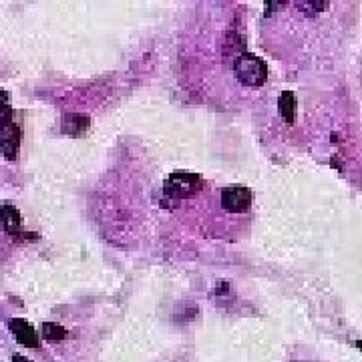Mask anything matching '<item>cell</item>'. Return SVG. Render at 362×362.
Masks as SVG:
<instances>
[{
    "label": "cell",
    "mask_w": 362,
    "mask_h": 362,
    "mask_svg": "<svg viewBox=\"0 0 362 362\" xmlns=\"http://www.w3.org/2000/svg\"><path fill=\"white\" fill-rule=\"evenodd\" d=\"M203 188V179L193 171H174L163 181V193L171 200H189Z\"/></svg>",
    "instance_id": "obj_3"
},
{
    "label": "cell",
    "mask_w": 362,
    "mask_h": 362,
    "mask_svg": "<svg viewBox=\"0 0 362 362\" xmlns=\"http://www.w3.org/2000/svg\"><path fill=\"white\" fill-rule=\"evenodd\" d=\"M13 362H30V361H28V358H25L23 354H14Z\"/></svg>",
    "instance_id": "obj_10"
},
{
    "label": "cell",
    "mask_w": 362,
    "mask_h": 362,
    "mask_svg": "<svg viewBox=\"0 0 362 362\" xmlns=\"http://www.w3.org/2000/svg\"><path fill=\"white\" fill-rule=\"evenodd\" d=\"M8 326H11V330H13V334L18 344L27 346V349H39V334H37V330L25 318H13Z\"/></svg>",
    "instance_id": "obj_6"
},
{
    "label": "cell",
    "mask_w": 362,
    "mask_h": 362,
    "mask_svg": "<svg viewBox=\"0 0 362 362\" xmlns=\"http://www.w3.org/2000/svg\"><path fill=\"white\" fill-rule=\"evenodd\" d=\"M89 125H91L89 115H83V113H65L61 121V129L68 137H83L89 131Z\"/></svg>",
    "instance_id": "obj_7"
},
{
    "label": "cell",
    "mask_w": 362,
    "mask_h": 362,
    "mask_svg": "<svg viewBox=\"0 0 362 362\" xmlns=\"http://www.w3.org/2000/svg\"><path fill=\"white\" fill-rule=\"evenodd\" d=\"M20 127L14 121L13 107H11V93L0 91V153L4 159L14 161L20 147Z\"/></svg>",
    "instance_id": "obj_1"
},
{
    "label": "cell",
    "mask_w": 362,
    "mask_h": 362,
    "mask_svg": "<svg viewBox=\"0 0 362 362\" xmlns=\"http://www.w3.org/2000/svg\"><path fill=\"white\" fill-rule=\"evenodd\" d=\"M42 336L47 338V340H65L67 338V328H63L61 324H56V322H44L42 324Z\"/></svg>",
    "instance_id": "obj_9"
},
{
    "label": "cell",
    "mask_w": 362,
    "mask_h": 362,
    "mask_svg": "<svg viewBox=\"0 0 362 362\" xmlns=\"http://www.w3.org/2000/svg\"><path fill=\"white\" fill-rule=\"evenodd\" d=\"M278 109H280V115L284 117L286 123H294V109H296V97L292 91H284L278 97Z\"/></svg>",
    "instance_id": "obj_8"
},
{
    "label": "cell",
    "mask_w": 362,
    "mask_h": 362,
    "mask_svg": "<svg viewBox=\"0 0 362 362\" xmlns=\"http://www.w3.org/2000/svg\"><path fill=\"white\" fill-rule=\"evenodd\" d=\"M354 344H356V349H361V350H362V340H356Z\"/></svg>",
    "instance_id": "obj_11"
},
{
    "label": "cell",
    "mask_w": 362,
    "mask_h": 362,
    "mask_svg": "<svg viewBox=\"0 0 362 362\" xmlns=\"http://www.w3.org/2000/svg\"><path fill=\"white\" fill-rule=\"evenodd\" d=\"M234 73L243 87H262L268 79L266 63L252 53H241L234 63Z\"/></svg>",
    "instance_id": "obj_2"
},
{
    "label": "cell",
    "mask_w": 362,
    "mask_h": 362,
    "mask_svg": "<svg viewBox=\"0 0 362 362\" xmlns=\"http://www.w3.org/2000/svg\"><path fill=\"white\" fill-rule=\"evenodd\" d=\"M0 226H2V224H0Z\"/></svg>",
    "instance_id": "obj_12"
},
{
    "label": "cell",
    "mask_w": 362,
    "mask_h": 362,
    "mask_svg": "<svg viewBox=\"0 0 362 362\" xmlns=\"http://www.w3.org/2000/svg\"><path fill=\"white\" fill-rule=\"evenodd\" d=\"M0 224L4 231L13 238H18V240H37L39 236L37 234H30V231H25L23 229V217H20V212L11 205V203H2L0 205Z\"/></svg>",
    "instance_id": "obj_4"
},
{
    "label": "cell",
    "mask_w": 362,
    "mask_h": 362,
    "mask_svg": "<svg viewBox=\"0 0 362 362\" xmlns=\"http://www.w3.org/2000/svg\"><path fill=\"white\" fill-rule=\"evenodd\" d=\"M222 205L229 214H246L252 205V191L243 186H229L222 191Z\"/></svg>",
    "instance_id": "obj_5"
}]
</instances>
